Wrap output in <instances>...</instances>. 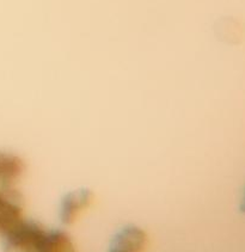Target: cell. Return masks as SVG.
Returning a JSON list of instances; mask_svg holds the SVG:
<instances>
[{
	"instance_id": "obj_2",
	"label": "cell",
	"mask_w": 245,
	"mask_h": 252,
	"mask_svg": "<svg viewBox=\"0 0 245 252\" xmlns=\"http://www.w3.org/2000/svg\"><path fill=\"white\" fill-rule=\"evenodd\" d=\"M94 201V194L90 189L74 190L64 196L60 204V219L65 225L74 222L84 211H86Z\"/></svg>"
},
{
	"instance_id": "obj_3",
	"label": "cell",
	"mask_w": 245,
	"mask_h": 252,
	"mask_svg": "<svg viewBox=\"0 0 245 252\" xmlns=\"http://www.w3.org/2000/svg\"><path fill=\"white\" fill-rule=\"evenodd\" d=\"M147 236L137 226H127L112 239L110 252H143Z\"/></svg>"
},
{
	"instance_id": "obj_4",
	"label": "cell",
	"mask_w": 245,
	"mask_h": 252,
	"mask_svg": "<svg viewBox=\"0 0 245 252\" xmlns=\"http://www.w3.org/2000/svg\"><path fill=\"white\" fill-rule=\"evenodd\" d=\"M24 169V163L19 157L12 153L0 152V186H15Z\"/></svg>"
},
{
	"instance_id": "obj_1",
	"label": "cell",
	"mask_w": 245,
	"mask_h": 252,
	"mask_svg": "<svg viewBox=\"0 0 245 252\" xmlns=\"http://www.w3.org/2000/svg\"><path fill=\"white\" fill-rule=\"evenodd\" d=\"M5 252H75L71 239L60 231L47 232L38 223L23 221L4 233Z\"/></svg>"
},
{
	"instance_id": "obj_5",
	"label": "cell",
	"mask_w": 245,
	"mask_h": 252,
	"mask_svg": "<svg viewBox=\"0 0 245 252\" xmlns=\"http://www.w3.org/2000/svg\"><path fill=\"white\" fill-rule=\"evenodd\" d=\"M241 212L245 214V190H244V195L243 198H242V203H241Z\"/></svg>"
}]
</instances>
